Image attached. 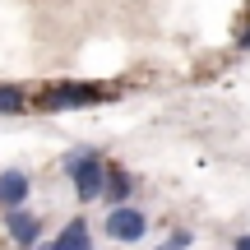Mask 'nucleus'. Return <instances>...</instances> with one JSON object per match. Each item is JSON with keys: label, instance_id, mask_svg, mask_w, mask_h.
Segmentation results:
<instances>
[{"label": "nucleus", "instance_id": "f257e3e1", "mask_svg": "<svg viewBox=\"0 0 250 250\" xmlns=\"http://www.w3.org/2000/svg\"><path fill=\"white\" fill-rule=\"evenodd\" d=\"M61 171L74 181L79 204L102 199V186H107V158H102L98 148H74V153H65V158H61Z\"/></svg>", "mask_w": 250, "mask_h": 250}, {"label": "nucleus", "instance_id": "f03ea898", "mask_svg": "<svg viewBox=\"0 0 250 250\" xmlns=\"http://www.w3.org/2000/svg\"><path fill=\"white\" fill-rule=\"evenodd\" d=\"M116 88L107 83H46L37 107L42 111H79V107H98V102H111Z\"/></svg>", "mask_w": 250, "mask_h": 250}, {"label": "nucleus", "instance_id": "7ed1b4c3", "mask_svg": "<svg viewBox=\"0 0 250 250\" xmlns=\"http://www.w3.org/2000/svg\"><path fill=\"white\" fill-rule=\"evenodd\" d=\"M102 232H107L111 241H121V246H134V241L148 236V218H144V208H134V204H116V208H107V218H102Z\"/></svg>", "mask_w": 250, "mask_h": 250}, {"label": "nucleus", "instance_id": "20e7f679", "mask_svg": "<svg viewBox=\"0 0 250 250\" xmlns=\"http://www.w3.org/2000/svg\"><path fill=\"white\" fill-rule=\"evenodd\" d=\"M5 232H9V241H14V246L33 250L37 241H42V218L28 213V208H9V213H5Z\"/></svg>", "mask_w": 250, "mask_h": 250}, {"label": "nucleus", "instance_id": "39448f33", "mask_svg": "<svg viewBox=\"0 0 250 250\" xmlns=\"http://www.w3.org/2000/svg\"><path fill=\"white\" fill-rule=\"evenodd\" d=\"M28 190H33V181H28V171H19V167H9V171H0V208H23L28 204Z\"/></svg>", "mask_w": 250, "mask_h": 250}, {"label": "nucleus", "instance_id": "423d86ee", "mask_svg": "<svg viewBox=\"0 0 250 250\" xmlns=\"http://www.w3.org/2000/svg\"><path fill=\"white\" fill-rule=\"evenodd\" d=\"M102 199H107L111 208H116V204H130V199H134V176L121 167V162H107V186H102Z\"/></svg>", "mask_w": 250, "mask_h": 250}, {"label": "nucleus", "instance_id": "0eeeda50", "mask_svg": "<svg viewBox=\"0 0 250 250\" xmlns=\"http://www.w3.org/2000/svg\"><path fill=\"white\" fill-rule=\"evenodd\" d=\"M56 250H93V236H88V218H70L61 227V236L51 241Z\"/></svg>", "mask_w": 250, "mask_h": 250}, {"label": "nucleus", "instance_id": "6e6552de", "mask_svg": "<svg viewBox=\"0 0 250 250\" xmlns=\"http://www.w3.org/2000/svg\"><path fill=\"white\" fill-rule=\"evenodd\" d=\"M28 111V93L19 83H0V116H23Z\"/></svg>", "mask_w": 250, "mask_h": 250}, {"label": "nucleus", "instance_id": "1a4fd4ad", "mask_svg": "<svg viewBox=\"0 0 250 250\" xmlns=\"http://www.w3.org/2000/svg\"><path fill=\"white\" fill-rule=\"evenodd\" d=\"M190 241H195V236H190V232H171V236H167V241H162L158 250H186Z\"/></svg>", "mask_w": 250, "mask_h": 250}, {"label": "nucleus", "instance_id": "9d476101", "mask_svg": "<svg viewBox=\"0 0 250 250\" xmlns=\"http://www.w3.org/2000/svg\"><path fill=\"white\" fill-rule=\"evenodd\" d=\"M236 46H241V51H250V14H246V23L236 28Z\"/></svg>", "mask_w": 250, "mask_h": 250}, {"label": "nucleus", "instance_id": "9b49d317", "mask_svg": "<svg viewBox=\"0 0 250 250\" xmlns=\"http://www.w3.org/2000/svg\"><path fill=\"white\" fill-rule=\"evenodd\" d=\"M236 250H250V236H236Z\"/></svg>", "mask_w": 250, "mask_h": 250}, {"label": "nucleus", "instance_id": "f8f14e48", "mask_svg": "<svg viewBox=\"0 0 250 250\" xmlns=\"http://www.w3.org/2000/svg\"><path fill=\"white\" fill-rule=\"evenodd\" d=\"M33 250H56V246H51V241H46V246H42V241H37V246H33Z\"/></svg>", "mask_w": 250, "mask_h": 250}]
</instances>
